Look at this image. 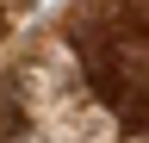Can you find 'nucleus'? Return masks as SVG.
Returning a JSON list of instances; mask_svg holds the SVG:
<instances>
[{
  "label": "nucleus",
  "mask_w": 149,
  "mask_h": 143,
  "mask_svg": "<svg viewBox=\"0 0 149 143\" xmlns=\"http://www.w3.org/2000/svg\"><path fill=\"white\" fill-rule=\"evenodd\" d=\"M81 68L118 124H149V0H112L74 31Z\"/></svg>",
  "instance_id": "f257e3e1"
}]
</instances>
